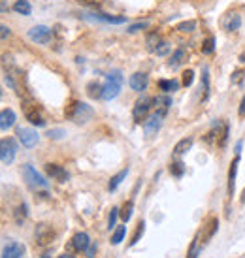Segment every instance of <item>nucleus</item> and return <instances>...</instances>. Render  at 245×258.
Returning a JSON list of instances; mask_svg holds the SVG:
<instances>
[{
    "label": "nucleus",
    "instance_id": "obj_1",
    "mask_svg": "<svg viewBox=\"0 0 245 258\" xmlns=\"http://www.w3.org/2000/svg\"><path fill=\"white\" fill-rule=\"evenodd\" d=\"M93 115H94L93 108L89 104H85V102H72L66 108V117L70 121L76 122V124H85V122H89L93 119Z\"/></svg>",
    "mask_w": 245,
    "mask_h": 258
},
{
    "label": "nucleus",
    "instance_id": "obj_2",
    "mask_svg": "<svg viewBox=\"0 0 245 258\" xmlns=\"http://www.w3.org/2000/svg\"><path fill=\"white\" fill-rule=\"evenodd\" d=\"M122 76L121 72H109L106 76V83L102 85V100H113L117 94L121 93Z\"/></svg>",
    "mask_w": 245,
    "mask_h": 258
},
{
    "label": "nucleus",
    "instance_id": "obj_3",
    "mask_svg": "<svg viewBox=\"0 0 245 258\" xmlns=\"http://www.w3.org/2000/svg\"><path fill=\"white\" fill-rule=\"evenodd\" d=\"M204 140L209 142V144H215V145L224 147L226 142H228V124H226L224 121H215L213 122V126H211V130H209V134L204 138Z\"/></svg>",
    "mask_w": 245,
    "mask_h": 258
},
{
    "label": "nucleus",
    "instance_id": "obj_4",
    "mask_svg": "<svg viewBox=\"0 0 245 258\" xmlns=\"http://www.w3.org/2000/svg\"><path fill=\"white\" fill-rule=\"evenodd\" d=\"M23 175H25V181H27V185L30 188H34V190H47V186H49L47 181L43 179L42 173L36 172L30 164L23 166Z\"/></svg>",
    "mask_w": 245,
    "mask_h": 258
},
{
    "label": "nucleus",
    "instance_id": "obj_5",
    "mask_svg": "<svg viewBox=\"0 0 245 258\" xmlns=\"http://www.w3.org/2000/svg\"><path fill=\"white\" fill-rule=\"evenodd\" d=\"M17 155V144L14 138H4L0 140V162L2 164H12Z\"/></svg>",
    "mask_w": 245,
    "mask_h": 258
},
{
    "label": "nucleus",
    "instance_id": "obj_6",
    "mask_svg": "<svg viewBox=\"0 0 245 258\" xmlns=\"http://www.w3.org/2000/svg\"><path fill=\"white\" fill-rule=\"evenodd\" d=\"M151 108H153L151 98H147V96L140 98V100L136 102L134 109H132V117H134V121H136V122H145V119H147V113H149V109H151Z\"/></svg>",
    "mask_w": 245,
    "mask_h": 258
},
{
    "label": "nucleus",
    "instance_id": "obj_7",
    "mask_svg": "<svg viewBox=\"0 0 245 258\" xmlns=\"http://www.w3.org/2000/svg\"><path fill=\"white\" fill-rule=\"evenodd\" d=\"M17 138H19V142H21L27 149H32V147L38 144V140H40L36 130L27 128V126H19V128H17Z\"/></svg>",
    "mask_w": 245,
    "mask_h": 258
},
{
    "label": "nucleus",
    "instance_id": "obj_8",
    "mask_svg": "<svg viewBox=\"0 0 245 258\" xmlns=\"http://www.w3.org/2000/svg\"><path fill=\"white\" fill-rule=\"evenodd\" d=\"M160 124H162V115L160 113H155L149 115L147 119H145V124H144V132H145V136L147 138H153L157 132L160 130Z\"/></svg>",
    "mask_w": 245,
    "mask_h": 258
},
{
    "label": "nucleus",
    "instance_id": "obj_9",
    "mask_svg": "<svg viewBox=\"0 0 245 258\" xmlns=\"http://www.w3.org/2000/svg\"><path fill=\"white\" fill-rule=\"evenodd\" d=\"M29 38L36 43H47L51 40V29H47L45 25H36L29 30Z\"/></svg>",
    "mask_w": 245,
    "mask_h": 258
},
{
    "label": "nucleus",
    "instance_id": "obj_10",
    "mask_svg": "<svg viewBox=\"0 0 245 258\" xmlns=\"http://www.w3.org/2000/svg\"><path fill=\"white\" fill-rule=\"evenodd\" d=\"M23 109H25V117H27L32 124H36V126H43V124H45V119L42 117L40 109H38L34 104H29V102H27V104L23 106Z\"/></svg>",
    "mask_w": 245,
    "mask_h": 258
},
{
    "label": "nucleus",
    "instance_id": "obj_11",
    "mask_svg": "<svg viewBox=\"0 0 245 258\" xmlns=\"http://www.w3.org/2000/svg\"><path fill=\"white\" fill-rule=\"evenodd\" d=\"M25 254V245L19 241H10L2 249V258H23Z\"/></svg>",
    "mask_w": 245,
    "mask_h": 258
},
{
    "label": "nucleus",
    "instance_id": "obj_12",
    "mask_svg": "<svg viewBox=\"0 0 245 258\" xmlns=\"http://www.w3.org/2000/svg\"><path fill=\"white\" fill-rule=\"evenodd\" d=\"M89 245H91V239H89V236H87L85 232H78L72 237V241H70L72 251H78V252H85L89 249Z\"/></svg>",
    "mask_w": 245,
    "mask_h": 258
},
{
    "label": "nucleus",
    "instance_id": "obj_13",
    "mask_svg": "<svg viewBox=\"0 0 245 258\" xmlns=\"http://www.w3.org/2000/svg\"><path fill=\"white\" fill-rule=\"evenodd\" d=\"M53 237H55V232H53L51 226H47V224H38V228H36L38 245H49Z\"/></svg>",
    "mask_w": 245,
    "mask_h": 258
},
{
    "label": "nucleus",
    "instance_id": "obj_14",
    "mask_svg": "<svg viewBox=\"0 0 245 258\" xmlns=\"http://www.w3.org/2000/svg\"><path fill=\"white\" fill-rule=\"evenodd\" d=\"M45 173L49 175L51 179L60 181V183L68 181V172H66L65 168H60V166H57V164H45Z\"/></svg>",
    "mask_w": 245,
    "mask_h": 258
},
{
    "label": "nucleus",
    "instance_id": "obj_15",
    "mask_svg": "<svg viewBox=\"0 0 245 258\" xmlns=\"http://www.w3.org/2000/svg\"><path fill=\"white\" fill-rule=\"evenodd\" d=\"M15 121H17V117H15L14 109L6 108L0 111V130H10L15 124Z\"/></svg>",
    "mask_w": 245,
    "mask_h": 258
},
{
    "label": "nucleus",
    "instance_id": "obj_16",
    "mask_svg": "<svg viewBox=\"0 0 245 258\" xmlns=\"http://www.w3.org/2000/svg\"><path fill=\"white\" fill-rule=\"evenodd\" d=\"M147 74L144 72H136V74H132L129 79V83L130 87L134 89V91H138V93H142V91H145V87H147Z\"/></svg>",
    "mask_w": 245,
    "mask_h": 258
},
{
    "label": "nucleus",
    "instance_id": "obj_17",
    "mask_svg": "<svg viewBox=\"0 0 245 258\" xmlns=\"http://www.w3.org/2000/svg\"><path fill=\"white\" fill-rule=\"evenodd\" d=\"M223 27L226 32H236L241 27V17L238 14H228L223 19Z\"/></svg>",
    "mask_w": 245,
    "mask_h": 258
},
{
    "label": "nucleus",
    "instance_id": "obj_18",
    "mask_svg": "<svg viewBox=\"0 0 245 258\" xmlns=\"http://www.w3.org/2000/svg\"><path fill=\"white\" fill-rule=\"evenodd\" d=\"M238 164H239V155L232 160L230 170H228V196H234V185H236V175H238Z\"/></svg>",
    "mask_w": 245,
    "mask_h": 258
},
{
    "label": "nucleus",
    "instance_id": "obj_19",
    "mask_svg": "<svg viewBox=\"0 0 245 258\" xmlns=\"http://www.w3.org/2000/svg\"><path fill=\"white\" fill-rule=\"evenodd\" d=\"M170 106H172V98H170V96H157V98L153 100V108H155V111L160 113L162 117L168 113Z\"/></svg>",
    "mask_w": 245,
    "mask_h": 258
},
{
    "label": "nucleus",
    "instance_id": "obj_20",
    "mask_svg": "<svg viewBox=\"0 0 245 258\" xmlns=\"http://www.w3.org/2000/svg\"><path fill=\"white\" fill-rule=\"evenodd\" d=\"M91 19L109 23V25H121V23L127 21V17H122V15H108V14H91Z\"/></svg>",
    "mask_w": 245,
    "mask_h": 258
},
{
    "label": "nucleus",
    "instance_id": "obj_21",
    "mask_svg": "<svg viewBox=\"0 0 245 258\" xmlns=\"http://www.w3.org/2000/svg\"><path fill=\"white\" fill-rule=\"evenodd\" d=\"M191 147H193V140H191V138H183V140L177 142L175 147H173V155H175V157H181V155H185L187 151H191Z\"/></svg>",
    "mask_w": 245,
    "mask_h": 258
},
{
    "label": "nucleus",
    "instance_id": "obj_22",
    "mask_svg": "<svg viewBox=\"0 0 245 258\" xmlns=\"http://www.w3.org/2000/svg\"><path fill=\"white\" fill-rule=\"evenodd\" d=\"M127 175H129V168H125V170H121V172L117 173V175H113V177L109 179V185H108V190H109V192H113L117 186L121 185L122 179H125Z\"/></svg>",
    "mask_w": 245,
    "mask_h": 258
},
{
    "label": "nucleus",
    "instance_id": "obj_23",
    "mask_svg": "<svg viewBox=\"0 0 245 258\" xmlns=\"http://www.w3.org/2000/svg\"><path fill=\"white\" fill-rule=\"evenodd\" d=\"M185 57H187V53H185V49H183V47L175 49V53H173L172 57H170V62H168V66H170V68H175V66H179L181 62L185 60Z\"/></svg>",
    "mask_w": 245,
    "mask_h": 258
},
{
    "label": "nucleus",
    "instance_id": "obj_24",
    "mask_svg": "<svg viewBox=\"0 0 245 258\" xmlns=\"http://www.w3.org/2000/svg\"><path fill=\"white\" fill-rule=\"evenodd\" d=\"M159 87H160V91H164V93H173V91L179 89V83H177L175 79H160Z\"/></svg>",
    "mask_w": 245,
    "mask_h": 258
},
{
    "label": "nucleus",
    "instance_id": "obj_25",
    "mask_svg": "<svg viewBox=\"0 0 245 258\" xmlns=\"http://www.w3.org/2000/svg\"><path fill=\"white\" fill-rule=\"evenodd\" d=\"M14 10L17 12V14L21 15H30V12H32V6L29 4V0H17L14 4Z\"/></svg>",
    "mask_w": 245,
    "mask_h": 258
},
{
    "label": "nucleus",
    "instance_id": "obj_26",
    "mask_svg": "<svg viewBox=\"0 0 245 258\" xmlns=\"http://www.w3.org/2000/svg\"><path fill=\"white\" fill-rule=\"evenodd\" d=\"M132 211H134V202H127V204L119 209V217H121L125 222H129L130 217H132Z\"/></svg>",
    "mask_w": 245,
    "mask_h": 258
},
{
    "label": "nucleus",
    "instance_id": "obj_27",
    "mask_svg": "<svg viewBox=\"0 0 245 258\" xmlns=\"http://www.w3.org/2000/svg\"><path fill=\"white\" fill-rule=\"evenodd\" d=\"M87 94H89L91 98H102V85L96 83V81L89 83V85H87Z\"/></svg>",
    "mask_w": 245,
    "mask_h": 258
},
{
    "label": "nucleus",
    "instance_id": "obj_28",
    "mask_svg": "<svg viewBox=\"0 0 245 258\" xmlns=\"http://www.w3.org/2000/svg\"><path fill=\"white\" fill-rule=\"evenodd\" d=\"M170 173H172L173 177H183V173H185V164H183L181 160L172 162V166H170Z\"/></svg>",
    "mask_w": 245,
    "mask_h": 258
},
{
    "label": "nucleus",
    "instance_id": "obj_29",
    "mask_svg": "<svg viewBox=\"0 0 245 258\" xmlns=\"http://www.w3.org/2000/svg\"><path fill=\"white\" fill-rule=\"evenodd\" d=\"M144 232H145V222L144 221H140L138 222V226H136V232H134V236H132V239H130V247L132 245H136L138 241H140V237L144 236Z\"/></svg>",
    "mask_w": 245,
    "mask_h": 258
},
{
    "label": "nucleus",
    "instance_id": "obj_30",
    "mask_svg": "<svg viewBox=\"0 0 245 258\" xmlns=\"http://www.w3.org/2000/svg\"><path fill=\"white\" fill-rule=\"evenodd\" d=\"M27 215H29V208H27L25 204H21L19 208L15 209V222H17V224H21V222H25Z\"/></svg>",
    "mask_w": 245,
    "mask_h": 258
},
{
    "label": "nucleus",
    "instance_id": "obj_31",
    "mask_svg": "<svg viewBox=\"0 0 245 258\" xmlns=\"http://www.w3.org/2000/svg\"><path fill=\"white\" fill-rule=\"evenodd\" d=\"M127 234V228L125 226H117L115 232H113V236H111V245H119L122 241V237Z\"/></svg>",
    "mask_w": 245,
    "mask_h": 258
},
{
    "label": "nucleus",
    "instance_id": "obj_32",
    "mask_svg": "<svg viewBox=\"0 0 245 258\" xmlns=\"http://www.w3.org/2000/svg\"><path fill=\"white\" fill-rule=\"evenodd\" d=\"M160 43H162L160 36H157V34H149V38H147V49L155 53V51H157V47H159Z\"/></svg>",
    "mask_w": 245,
    "mask_h": 258
},
{
    "label": "nucleus",
    "instance_id": "obj_33",
    "mask_svg": "<svg viewBox=\"0 0 245 258\" xmlns=\"http://www.w3.org/2000/svg\"><path fill=\"white\" fill-rule=\"evenodd\" d=\"M217 224H219L217 219H211V221H209V228H208V232L204 234V243H208L209 239H211V236L217 232Z\"/></svg>",
    "mask_w": 245,
    "mask_h": 258
},
{
    "label": "nucleus",
    "instance_id": "obj_34",
    "mask_svg": "<svg viewBox=\"0 0 245 258\" xmlns=\"http://www.w3.org/2000/svg\"><path fill=\"white\" fill-rule=\"evenodd\" d=\"M213 51H215V38L209 36L208 40H204V43H202V53L209 55V53H213Z\"/></svg>",
    "mask_w": 245,
    "mask_h": 258
},
{
    "label": "nucleus",
    "instance_id": "obj_35",
    "mask_svg": "<svg viewBox=\"0 0 245 258\" xmlns=\"http://www.w3.org/2000/svg\"><path fill=\"white\" fill-rule=\"evenodd\" d=\"M45 136L49 138V140H63V138L66 136V130L65 128H51V130H47Z\"/></svg>",
    "mask_w": 245,
    "mask_h": 258
},
{
    "label": "nucleus",
    "instance_id": "obj_36",
    "mask_svg": "<svg viewBox=\"0 0 245 258\" xmlns=\"http://www.w3.org/2000/svg\"><path fill=\"white\" fill-rule=\"evenodd\" d=\"M196 29V21H183L177 25V30L179 32H193Z\"/></svg>",
    "mask_w": 245,
    "mask_h": 258
},
{
    "label": "nucleus",
    "instance_id": "obj_37",
    "mask_svg": "<svg viewBox=\"0 0 245 258\" xmlns=\"http://www.w3.org/2000/svg\"><path fill=\"white\" fill-rule=\"evenodd\" d=\"M198 252H200V247H198V236L195 237V241L191 243L187 252V258H198Z\"/></svg>",
    "mask_w": 245,
    "mask_h": 258
},
{
    "label": "nucleus",
    "instance_id": "obj_38",
    "mask_svg": "<svg viewBox=\"0 0 245 258\" xmlns=\"http://www.w3.org/2000/svg\"><path fill=\"white\" fill-rule=\"evenodd\" d=\"M117 217H119V209L113 208V209H111V213H109V219H108V228H109V230H113V228H115Z\"/></svg>",
    "mask_w": 245,
    "mask_h": 258
},
{
    "label": "nucleus",
    "instance_id": "obj_39",
    "mask_svg": "<svg viewBox=\"0 0 245 258\" xmlns=\"http://www.w3.org/2000/svg\"><path fill=\"white\" fill-rule=\"evenodd\" d=\"M193 81H195V72H193V70H185V72H183V85L191 87Z\"/></svg>",
    "mask_w": 245,
    "mask_h": 258
},
{
    "label": "nucleus",
    "instance_id": "obj_40",
    "mask_svg": "<svg viewBox=\"0 0 245 258\" xmlns=\"http://www.w3.org/2000/svg\"><path fill=\"white\" fill-rule=\"evenodd\" d=\"M202 85H204V98H208V91H209V74H208V70H206V68L202 70Z\"/></svg>",
    "mask_w": 245,
    "mask_h": 258
},
{
    "label": "nucleus",
    "instance_id": "obj_41",
    "mask_svg": "<svg viewBox=\"0 0 245 258\" xmlns=\"http://www.w3.org/2000/svg\"><path fill=\"white\" fill-rule=\"evenodd\" d=\"M149 27V23L147 21H142V23H134V25H130L129 27V32L130 34H134V32H138V30H144Z\"/></svg>",
    "mask_w": 245,
    "mask_h": 258
},
{
    "label": "nucleus",
    "instance_id": "obj_42",
    "mask_svg": "<svg viewBox=\"0 0 245 258\" xmlns=\"http://www.w3.org/2000/svg\"><path fill=\"white\" fill-rule=\"evenodd\" d=\"M81 6H89V8H100L104 4V0H80Z\"/></svg>",
    "mask_w": 245,
    "mask_h": 258
},
{
    "label": "nucleus",
    "instance_id": "obj_43",
    "mask_svg": "<svg viewBox=\"0 0 245 258\" xmlns=\"http://www.w3.org/2000/svg\"><path fill=\"white\" fill-rule=\"evenodd\" d=\"M168 51H170V45H168V43H166V42H162V43H160V45H159V47H157V51H155V53H157V55H160V57H162V55H166Z\"/></svg>",
    "mask_w": 245,
    "mask_h": 258
},
{
    "label": "nucleus",
    "instance_id": "obj_44",
    "mask_svg": "<svg viewBox=\"0 0 245 258\" xmlns=\"http://www.w3.org/2000/svg\"><path fill=\"white\" fill-rule=\"evenodd\" d=\"M243 70H236V72L232 74V83H241V79H243Z\"/></svg>",
    "mask_w": 245,
    "mask_h": 258
},
{
    "label": "nucleus",
    "instance_id": "obj_45",
    "mask_svg": "<svg viewBox=\"0 0 245 258\" xmlns=\"http://www.w3.org/2000/svg\"><path fill=\"white\" fill-rule=\"evenodd\" d=\"M10 36V29L4 27V25H0V40H4V38Z\"/></svg>",
    "mask_w": 245,
    "mask_h": 258
},
{
    "label": "nucleus",
    "instance_id": "obj_46",
    "mask_svg": "<svg viewBox=\"0 0 245 258\" xmlns=\"http://www.w3.org/2000/svg\"><path fill=\"white\" fill-rule=\"evenodd\" d=\"M87 256H89V258H93L94 256V252H96V243H91V245H89V249H87Z\"/></svg>",
    "mask_w": 245,
    "mask_h": 258
},
{
    "label": "nucleus",
    "instance_id": "obj_47",
    "mask_svg": "<svg viewBox=\"0 0 245 258\" xmlns=\"http://www.w3.org/2000/svg\"><path fill=\"white\" fill-rule=\"evenodd\" d=\"M239 117H245V96L239 102Z\"/></svg>",
    "mask_w": 245,
    "mask_h": 258
},
{
    "label": "nucleus",
    "instance_id": "obj_48",
    "mask_svg": "<svg viewBox=\"0 0 245 258\" xmlns=\"http://www.w3.org/2000/svg\"><path fill=\"white\" fill-rule=\"evenodd\" d=\"M4 12H8V2L6 0H0V14H4Z\"/></svg>",
    "mask_w": 245,
    "mask_h": 258
},
{
    "label": "nucleus",
    "instance_id": "obj_49",
    "mask_svg": "<svg viewBox=\"0 0 245 258\" xmlns=\"http://www.w3.org/2000/svg\"><path fill=\"white\" fill-rule=\"evenodd\" d=\"M241 147H243V144H241V142H238V145H236V155H239V153H241Z\"/></svg>",
    "mask_w": 245,
    "mask_h": 258
},
{
    "label": "nucleus",
    "instance_id": "obj_50",
    "mask_svg": "<svg viewBox=\"0 0 245 258\" xmlns=\"http://www.w3.org/2000/svg\"><path fill=\"white\" fill-rule=\"evenodd\" d=\"M239 200H241V204H245V188H243V192H241V198H239Z\"/></svg>",
    "mask_w": 245,
    "mask_h": 258
},
{
    "label": "nucleus",
    "instance_id": "obj_51",
    "mask_svg": "<svg viewBox=\"0 0 245 258\" xmlns=\"http://www.w3.org/2000/svg\"><path fill=\"white\" fill-rule=\"evenodd\" d=\"M58 258H74L72 254H63V256H58Z\"/></svg>",
    "mask_w": 245,
    "mask_h": 258
},
{
    "label": "nucleus",
    "instance_id": "obj_52",
    "mask_svg": "<svg viewBox=\"0 0 245 258\" xmlns=\"http://www.w3.org/2000/svg\"><path fill=\"white\" fill-rule=\"evenodd\" d=\"M239 60H241V62H245V53H241V57H239Z\"/></svg>",
    "mask_w": 245,
    "mask_h": 258
},
{
    "label": "nucleus",
    "instance_id": "obj_53",
    "mask_svg": "<svg viewBox=\"0 0 245 258\" xmlns=\"http://www.w3.org/2000/svg\"><path fill=\"white\" fill-rule=\"evenodd\" d=\"M42 258H49V256H47V254H43V256Z\"/></svg>",
    "mask_w": 245,
    "mask_h": 258
},
{
    "label": "nucleus",
    "instance_id": "obj_54",
    "mask_svg": "<svg viewBox=\"0 0 245 258\" xmlns=\"http://www.w3.org/2000/svg\"><path fill=\"white\" fill-rule=\"evenodd\" d=\"M0 96H2V91H0Z\"/></svg>",
    "mask_w": 245,
    "mask_h": 258
}]
</instances>
